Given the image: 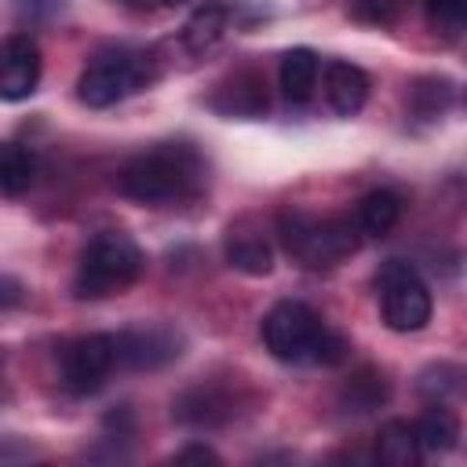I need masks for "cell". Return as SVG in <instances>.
<instances>
[{"mask_svg":"<svg viewBox=\"0 0 467 467\" xmlns=\"http://www.w3.org/2000/svg\"><path fill=\"white\" fill-rule=\"evenodd\" d=\"M124 4H135V0H124Z\"/></svg>","mask_w":467,"mask_h":467,"instance_id":"cell-28","label":"cell"},{"mask_svg":"<svg viewBox=\"0 0 467 467\" xmlns=\"http://www.w3.org/2000/svg\"><path fill=\"white\" fill-rule=\"evenodd\" d=\"M0 372H4V354H0Z\"/></svg>","mask_w":467,"mask_h":467,"instance_id":"cell-27","label":"cell"},{"mask_svg":"<svg viewBox=\"0 0 467 467\" xmlns=\"http://www.w3.org/2000/svg\"><path fill=\"white\" fill-rule=\"evenodd\" d=\"M460 379H463V372H460L456 365H431V368L420 372L416 390H420L431 405H445L452 394H460Z\"/></svg>","mask_w":467,"mask_h":467,"instance_id":"cell-22","label":"cell"},{"mask_svg":"<svg viewBox=\"0 0 467 467\" xmlns=\"http://www.w3.org/2000/svg\"><path fill=\"white\" fill-rule=\"evenodd\" d=\"M212 106L226 117H263L266 113V80L255 69H241L219 88Z\"/></svg>","mask_w":467,"mask_h":467,"instance_id":"cell-12","label":"cell"},{"mask_svg":"<svg viewBox=\"0 0 467 467\" xmlns=\"http://www.w3.org/2000/svg\"><path fill=\"white\" fill-rule=\"evenodd\" d=\"M0 285H4V277H0ZM0 299H4V296H0Z\"/></svg>","mask_w":467,"mask_h":467,"instance_id":"cell-29","label":"cell"},{"mask_svg":"<svg viewBox=\"0 0 467 467\" xmlns=\"http://www.w3.org/2000/svg\"><path fill=\"white\" fill-rule=\"evenodd\" d=\"M325 99L332 113L354 117L368 102V73L354 62H328L325 66Z\"/></svg>","mask_w":467,"mask_h":467,"instance_id":"cell-10","label":"cell"},{"mask_svg":"<svg viewBox=\"0 0 467 467\" xmlns=\"http://www.w3.org/2000/svg\"><path fill=\"white\" fill-rule=\"evenodd\" d=\"M452 80H438V77H427V80H416L412 88V113L420 120H438L449 106H452Z\"/></svg>","mask_w":467,"mask_h":467,"instance_id":"cell-21","label":"cell"},{"mask_svg":"<svg viewBox=\"0 0 467 467\" xmlns=\"http://www.w3.org/2000/svg\"><path fill=\"white\" fill-rule=\"evenodd\" d=\"M401 219V197L394 190H368L361 201H358V230L368 234V237H387Z\"/></svg>","mask_w":467,"mask_h":467,"instance_id":"cell-16","label":"cell"},{"mask_svg":"<svg viewBox=\"0 0 467 467\" xmlns=\"http://www.w3.org/2000/svg\"><path fill=\"white\" fill-rule=\"evenodd\" d=\"M317 73H321V66H317V55H314L310 47H292V51H285V55H281V69H277L285 99L296 102V106L310 102V99H314V88H317Z\"/></svg>","mask_w":467,"mask_h":467,"instance_id":"cell-13","label":"cell"},{"mask_svg":"<svg viewBox=\"0 0 467 467\" xmlns=\"http://www.w3.org/2000/svg\"><path fill=\"white\" fill-rule=\"evenodd\" d=\"M277 234L285 252L306 270H328L358 252L361 230L354 219H314L306 212H281Z\"/></svg>","mask_w":467,"mask_h":467,"instance_id":"cell-4","label":"cell"},{"mask_svg":"<svg viewBox=\"0 0 467 467\" xmlns=\"http://www.w3.org/2000/svg\"><path fill=\"white\" fill-rule=\"evenodd\" d=\"M376 296H379L383 321L394 332H420L431 321V310H434L431 288L401 259H387L376 270Z\"/></svg>","mask_w":467,"mask_h":467,"instance_id":"cell-6","label":"cell"},{"mask_svg":"<svg viewBox=\"0 0 467 467\" xmlns=\"http://www.w3.org/2000/svg\"><path fill=\"white\" fill-rule=\"evenodd\" d=\"M36 179V157L22 142H0V193L22 197Z\"/></svg>","mask_w":467,"mask_h":467,"instance_id":"cell-19","label":"cell"},{"mask_svg":"<svg viewBox=\"0 0 467 467\" xmlns=\"http://www.w3.org/2000/svg\"><path fill=\"white\" fill-rule=\"evenodd\" d=\"M226 263L241 274H252V277H263L274 270V252L270 244L255 234V230H230L226 237Z\"/></svg>","mask_w":467,"mask_h":467,"instance_id":"cell-18","label":"cell"},{"mask_svg":"<svg viewBox=\"0 0 467 467\" xmlns=\"http://www.w3.org/2000/svg\"><path fill=\"white\" fill-rule=\"evenodd\" d=\"M394 4L390 0H358L354 4V18H361V22H376V26H387V22H394Z\"/></svg>","mask_w":467,"mask_h":467,"instance_id":"cell-24","label":"cell"},{"mask_svg":"<svg viewBox=\"0 0 467 467\" xmlns=\"http://www.w3.org/2000/svg\"><path fill=\"white\" fill-rule=\"evenodd\" d=\"M427 4V18L438 33L456 36L467 22V0H423Z\"/></svg>","mask_w":467,"mask_h":467,"instance_id":"cell-23","label":"cell"},{"mask_svg":"<svg viewBox=\"0 0 467 467\" xmlns=\"http://www.w3.org/2000/svg\"><path fill=\"white\" fill-rule=\"evenodd\" d=\"M142 266H146L142 248L128 234H117V230L95 234L84 244V252H80L77 277H73V296L77 299H106V296H117V292H124L128 285L139 281Z\"/></svg>","mask_w":467,"mask_h":467,"instance_id":"cell-3","label":"cell"},{"mask_svg":"<svg viewBox=\"0 0 467 467\" xmlns=\"http://www.w3.org/2000/svg\"><path fill=\"white\" fill-rule=\"evenodd\" d=\"M171 460H175V463H219V452L208 449V445H186V449H179Z\"/></svg>","mask_w":467,"mask_h":467,"instance_id":"cell-25","label":"cell"},{"mask_svg":"<svg viewBox=\"0 0 467 467\" xmlns=\"http://www.w3.org/2000/svg\"><path fill=\"white\" fill-rule=\"evenodd\" d=\"M113 350H117V365L120 368H135V372H150V368H164L168 361H175L182 354V336L168 325H142V328H124L113 336Z\"/></svg>","mask_w":467,"mask_h":467,"instance_id":"cell-8","label":"cell"},{"mask_svg":"<svg viewBox=\"0 0 467 467\" xmlns=\"http://www.w3.org/2000/svg\"><path fill=\"white\" fill-rule=\"evenodd\" d=\"M179 4H190V0H135V7H179Z\"/></svg>","mask_w":467,"mask_h":467,"instance_id":"cell-26","label":"cell"},{"mask_svg":"<svg viewBox=\"0 0 467 467\" xmlns=\"http://www.w3.org/2000/svg\"><path fill=\"white\" fill-rule=\"evenodd\" d=\"M420 441L409 420H387L376 438V460L387 467H416L420 463Z\"/></svg>","mask_w":467,"mask_h":467,"instance_id":"cell-17","label":"cell"},{"mask_svg":"<svg viewBox=\"0 0 467 467\" xmlns=\"http://www.w3.org/2000/svg\"><path fill=\"white\" fill-rule=\"evenodd\" d=\"M157 58L150 51H102L88 62V69L77 80V99L91 109H106L157 80Z\"/></svg>","mask_w":467,"mask_h":467,"instance_id":"cell-5","label":"cell"},{"mask_svg":"<svg viewBox=\"0 0 467 467\" xmlns=\"http://www.w3.org/2000/svg\"><path fill=\"white\" fill-rule=\"evenodd\" d=\"M412 431H416L420 452H449V449H456V441H460V423H456V416H452L445 405H431V409L412 423Z\"/></svg>","mask_w":467,"mask_h":467,"instance_id":"cell-20","label":"cell"},{"mask_svg":"<svg viewBox=\"0 0 467 467\" xmlns=\"http://www.w3.org/2000/svg\"><path fill=\"white\" fill-rule=\"evenodd\" d=\"M44 73L40 47L29 33H11L0 40V99L4 102H22L36 91Z\"/></svg>","mask_w":467,"mask_h":467,"instance_id":"cell-9","label":"cell"},{"mask_svg":"<svg viewBox=\"0 0 467 467\" xmlns=\"http://www.w3.org/2000/svg\"><path fill=\"white\" fill-rule=\"evenodd\" d=\"M201 186H204V161L197 157V150L182 142H164L157 150L135 153L117 171L120 197L150 208L190 201L201 193Z\"/></svg>","mask_w":467,"mask_h":467,"instance_id":"cell-1","label":"cell"},{"mask_svg":"<svg viewBox=\"0 0 467 467\" xmlns=\"http://www.w3.org/2000/svg\"><path fill=\"white\" fill-rule=\"evenodd\" d=\"M387 398H390V379H387L379 368H372V365L358 368V372L343 383V390H339L343 412H354V416H365V412L387 405Z\"/></svg>","mask_w":467,"mask_h":467,"instance_id":"cell-15","label":"cell"},{"mask_svg":"<svg viewBox=\"0 0 467 467\" xmlns=\"http://www.w3.org/2000/svg\"><path fill=\"white\" fill-rule=\"evenodd\" d=\"M171 412L186 427H219L237 412V401L219 387H193L175 401Z\"/></svg>","mask_w":467,"mask_h":467,"instance_id":"cell-11","label":"cell"},{"mask_svg":"<svg viewBox=\"0 0 467 467\" xmlns=\"http://www.w3.org/2000/svg\"><path fill=\"white\" fill-rule=\"evenodd\" d=\"M113 365H117L113 336L106 332L80 336L62 350V387L69 394H95L109 379Z\"/></svg>","mask_w":467,"mask_h":467,"instance_id":"cell-7","label":"cell"},{"mask_svg":"<svg viewBox=\"0 0 467 467\" xmlns=\"http://www.w3.org/2000/svg\"><path fill=\"white\" fill-rule=\"evenodd\" d=\"M226 29H230V7L226 4H201L182 26V47L190 55H204L226 36Z\"/></svg>","mask_w":467,"mask_h":467,"instance_id":"cell-14","label":"cell"},{"mask_svg":"<svg viewBox=\"0 0 467 467\" xmlns=\"http://www.w3.org/2000/svg\"><path fill=\"white\" fill-rule=\"evenodd\" d=\"M263 343L285 365H339L350 350V343L332 332L317 310L296 299H281L263 317Z\"/></svg>","mask_w":467,"mask_h":467,"instance_id":"cell-2","label":"cell"}]
</instances>
